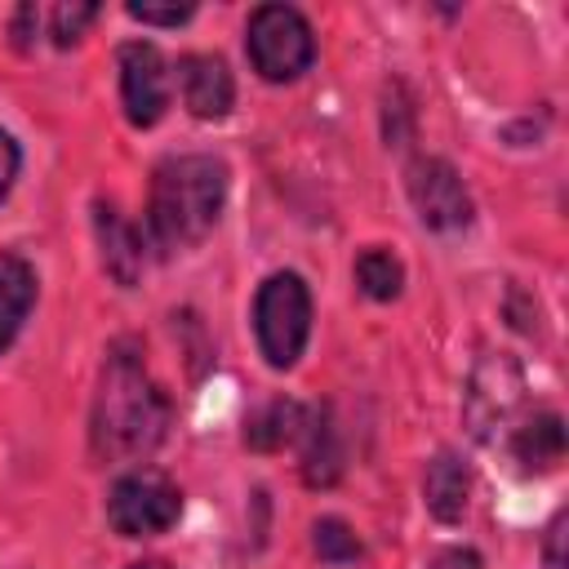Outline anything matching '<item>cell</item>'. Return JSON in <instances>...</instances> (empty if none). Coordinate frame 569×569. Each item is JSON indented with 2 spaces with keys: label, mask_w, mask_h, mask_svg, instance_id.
Returning a JSON list of instances; mask_svg holds the SVG:
<instances>
[{
  "label": "cell",
  "mask_w": 569,
  "mask_h": 569,
  "mask_svg": "<svg viewBox=\"0 0 569 569\" xmlns=\"http://www.w3.org/2000/svg\"><path fill=\"white\" fill-rule=\"evenodd\" d=\"M164 427H169L164 391L151 382L142 356L116 347L107 369H102L98 396H93V418H89L93 453L102 462L142 458L164 440Z\"/></svg>",
  "instance_id": "1"
},
{
  "label": "cell",
  "mask_w": 569,
  "mask_h": 569,
  "mask_svg": "<svg viewBox=\"0 0 569 569\" xmlns=\"http://www.w3.org/2000/svg\"><path fill=\"white\" fill-rule=\"evenodd\" d=\"M227 200V164L213 156H173L156 169L151 178V200H147V227L151 240L173 253L200 244Z\"/></svg>",
  "instance_id": "2"
},
{
  "label": "cell",
  "mask_w": 569,
  "mask_h": 569,
  "mask_svg": "<svg viewBox=\"0 0 569 569\" xmlns=\"http://www.w3.org/2000/svg\"><path fill=\"white\" fill-rule=\"evenodd\" d=\"M253 329H258V347L271 369H289L302 356L307 333H311V293L302 276L276 271L262 280L253 298Z\"/></svg>",
  "instance_id": "3"
},
{
  "label": "cell",
  "mask_w": 569,
  "mask_h": 569,
  "mask_svg": "<svg viewBox=\"0 0 569 569\" xmlns=\"http://www.w3.org/2000/svg\"><path fill=\"white\" fill-rule=\"evenodd\" d=\"M249 62L262 80H298L316 58V36L307 18L289 4H258L249 13Z\"/></svg>",
  "instance_id": "4"
},
{
  "label": "cell",
  "mask_w": 569,
  "mask_h": 569,
  "mask_svg": "<svg viewBox=\"0 0 569 569\" xmlns=\"http://www.w3.org/2000/svg\"><path fill=\"white\" fill-rule=\"evenodd\" d=\"M178 511H182V493L156 467H138L120 476L107 498V520L124 538H156L178 520Z\"/></svg>",
  "instance_id": "5"
},
{
  "label": "cell",
  "mask_w": 569,
  "mask_h": 569,
  "mask_svg": "<svg viewBox=\"0 0 569 569\" xmlns=\"http://www.w3.org/2000/svg\"><path fill=\"white\" fill-rule=\"evenodd\" d=\"M409 200L431 231H458L471 222V196L449 160L422 156L409 164Z\"/></svg>",
  "instance_id": "6"
},
{
  "label": "cell",
  "mask_w": 569,
  "mask_h": 569,
  "mask_svg": "<svg viewBox=\"0 0 569 569\" xmlns=\"http://www.w3.org/2000/svg\"><path fill=\"white\" fill-rule=\"evenodd\" d=\"M120 102H124L129 124H138V129H151L164 116L169 71H164V58L156 44H147V40L120 44Z\"/></svg>",
  "instance_id": "7"
},
{
  "label": "cell",
  "mask_w": 569,
  "mask_h": 569,
  "mask_svg": "<svg viewBox=\"0 0 569 569\" xmlns=\"http://www.w3.org/2000/svg\"><path fill=\"white\" fill-rule=\"evenodd\" d=\"M520 391H525V378H520L516 360H511V356H502V351H498V356H489V360L476 369L471 391H467V422H471V436L489 440V436H493V427H498V422H507V413L516 409Z\"/></svg>",
  "instance_id": "8"
},
{
  "label": "cell",
  "mask_w": 569,
  "mask_h": 569,
  "mask_svg": "<svg viewBox=\"0 0 569 569\" xmlns=\"http://www.w3.org/2000/svg\"><path fill=\"white\" fill-rule=\"evenodd\" d=\"M178 84H182V102L191 116L200 120H218L231 111V98H236V84H231V71L222 58L213 53H187L178 62Z\"/></svg>",
  "instance_id": "9"
},
{
  "label": "cell",
  "mask_w": 569,
  "mask_h": 569,
  "mask_svg": "<svg viewBox=\"0 0 569 569\" xmlns=\"http://www.w3.org/2000/svg\"><path fill=\"white\" fill-rule=\"evenodd\" d=\"M93 227H98V244H102V262L120 284H133L142 271V240L138 231L124 222V213L116 204H93Z\"/></svg>",
  "instance_id": "10"
},
{
  "label": "cell",
  "mask_w": 569,
  "mask_h": 569,
  "mask_svg": "<svg viewBox=\"0 0 569 569\" xmlns=\"http://www.w3.org/2000/svg\"><path fill=\"white\" fill-rule=\"evenodd\" d=\"M36 267L18 253H0V351H9V342L18 338L22 320L36 307Z\"/></svg>",
  "instance_id": "11"
},
{
  "label": "cell",
  "mask_w": 569,
  "mask_h": 569,
  "mask_svg": "<svg viewBox=\"0 0 569 569\" xmlns=\"http://www.w3.org/2000/svg\"><path fill=\"white\" fill-rule=\"evenodd\" d=\"M467 489H471V476L467 467L453 458V453H436L427 462V476H422V498H427V511L445 525L462 520L467 511Z\"/></svg>",
  "instance_id": "12"
},
{
  "label": "cell",
  "mask_w": 569,
  "mask_h": 569,
  "mask_svg": "<svg viewBox=\"0 0 569 569\" xmlns=\"http://www.w3.org/2000/svg\"><path fill=\"white\" fill-rule=\"evenodd\" d=\"M302 480L325 489L342 476V445H338V431L329 422V413L320 409L311 422H302Z\"/></svg>",
  "instance_id": "13"
},
{
  "label": "cell",
  "mask_w": 569,
  "mask_h": 569,
  "mask_svg": "<svg viewBox=\"0 0 569 569\" xmlns=\"http://www.w3.org/2000/svg\"><path fill=\"white\" fill-rule=\"evenodd\" d=\"M511 453L525 471H551L565 458V422L560 413H538L533 422H525L511 440Z\"/></svg>",
  "instance_id": "14"
},
{
  "label": "cell",
  "mask_w": 569,
  "mask_h": 569,
  "mask_svg": "<svg viewBox=\"0 0 569 569\" xmlns=\"http://www.w3.org/2000/svg\"><path fill=\"white\" fill-rule=\"evenodd\" d=\"M302 422H307L302 405H293V400H271V405H262V409L249 418L244 440H249L253 449L271 453V449H284L289 440H298V436H302Z\"/></svg>",
  "instance_id": "15"
},
{
  "label": "cell",
  "mask_w": 569,
  "mask_h": 569,
  "mask_svg": "<svg viewBox=\"0 0 569 569\" xmlns=\"http://www.w3.org/2000/svg\"><path fill=\"white\" fill-rule=\"evenodd\" d=\"M356 280H360V289L373 298V302H391L396 293H400V284H405V271H400V262H396V253H387V249H365L360 258H356Z\"/></svg>",
  "instance_id": "16"
},
{
  "label": "cell",
  "mask_w": 569,
  "mask_h": 569,
  "mask_svg": "<svg viewBox=\"0 0 569 569\" xmlns=\"http://www.w3.org/2000/svg\"><path fill=\"white\" fill-rule=\"evenodd\" d=\"M316 556L325 560V565H356L360 560V538L338 520V516H325V520H316Z\"/></svg>",
  "instance_id": "17"
},
{
  "label": "cell",
  "mask_w": 569,
  "mask_h": 569,
  "mask_svg": "<svg viewBox=\"0 0 569 569\" xmlns=\"http://www.w3.org/2000/svg\"><path fill=\"white\" fill-rule=\"evenodd\" d=\"M93 18H98V4H53L49 9V36L67 49V44H76L84 36V27Z\"/></svg>",
  "instance_id": "18"
},
{
  "label": "cell",
  "mask_w": 569,
  "mask_h": 569,
  "mask_svg": "<svg viewBox=\"0 0 569 569\" xmlns=\"http://www.w3.org/2000/svg\"><path fill=\"white\" fill-rule=\"evenodd\" d=\"M129 18L156 22V27H178L191 18V4H129Z\"/></svg>",
  "instance_id": "19"
},
{
  "label": "cell",
  "mask_w": 569,
  "mask_h": 569,
  "mask_svg": "<svg viewBox=\"0 0 569 569\" xmlns=\"http://www.w3.org/2000/svg\"><path fill=\"white\" fill-rule=\"evenodd\" d=\"M18 160H22V156H18V142L0 129V200L9 196V187H13V178H18Z\"/></svg>",
  "instance_id": "20"
},
{
  "label": "cell",
  "mask_w": 569,
  "mask_h": 569,
  "mask_svg": "<svg viewBox=\"0 0 569 569\" xmlns=\"http://www.w3.org/2000/svg\"><path fill=\"white\" fill-rule=\"evenodd\" d=\"M431 569H480V556L467 551V547H449V551H440L431 560Z\"/></svg>",
  "instance_id": "21"
},
{
  "label": "cell",
  "mask_w": 569,
  "mask_h": 569,
  "mask_svg": "<svg viewBox=\"0 0 569 569\" xmlns=\"http://www.w3.org/2000/svg\"><path fill=\"white\" fill-rule=\"evenodd\" d=\"M129 569H173V565H164V560H138V565H129Z\"/></svg>",
  "instance_id": "22"
}]
</instances>
